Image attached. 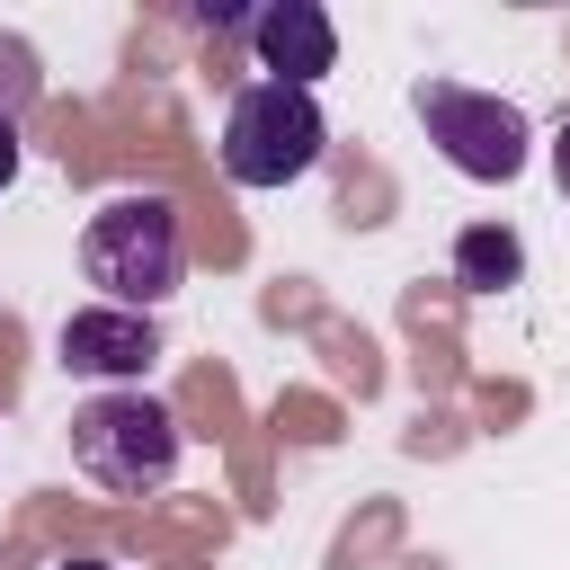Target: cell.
<instances>
[{"label":"cell","instance_id":"6da1fadb","mask_svg":"<svg viewBox=\"0 0 570 570\" xmlns=\"http://www.w3.org/2000/svg\"><path fill=\"white\" fill-rule=\"evenodd\" d=\"M80 267L116 312H151L178 294L187 240H178V205L169 196H107L80 232Z\"/></svg>","mask_w":570,"mask_h":570},{"label":"cell","instance_id":"7a4b0ae2","mask_svg":"<svg viewBox=\"0 0 570 570\" xmlns=\"http://www.w3.org/2000/svg\"><path fill=\"white\" fill-rule=\"evenodd\" d=\"M71 463L98 490L142 499V490H160L178 472V419L160 401H142V392H98V401L71 410Z\"/></svg>","mask_w":570,"mask_h":570},{"label":"cell","instance_id":"3957f363","mask_svg":"<svg viewBox=\"0 0 570 570\" xmlns=\"http://www.w3.org/2000/svg\"><path fill=\"white\" fill-rule=\"evenodd\" d=\"M330 125L312 107V89H285V80H249L223 116V169L240 187H294L312 160H321Z\"/></svg>","mask_w":570,"mask_h":570},{"label":"cell","instance_id":"277c9868","mask_svg":"<svg viewBox=\"0 0 570 570\" xmlns=\"http://www.w3.org/2000/svg\"><path fill=\"white\" fill-rule=\"evenodd\" d=\"M410 107H419L428 142H436V151H445L463 178H490V187H508V178L525 169V151H534V125H525V107H517V98H499V89L419 80V89H410Z\"/></svg>","mask_w":570,"mask_h":570},{"label":"cell","instance_id":"5b68a950","mask_svg":"<svg viewBox=\"0 0 570 570\" xmlns=\"http://www.w3.org/2000/svg\"><path fill=\"white\" fill-rule=\"evenodd\" d=\"M151 356H160V330H151V312L89 303V312H71V321H62V365H71V374L134 383V374H151Z\"/></svg>","mask_w":570,"mask_h":570},{"label":"cell","instance_id":"8992f818","mask_svg":"<svg viewBox=\"0 0 570 570\" xmlns=\"http://www.w3.org/2000/svg\"><path fill=\"white\" fill-rule=\"evenodd\" d=\"M249 45H258V71L285 80V89H312L330 62H338V27L312 9V0H276L249 18Z\"/></svg>","mask_w":570,"mask_h":570},{"label":"cell","instance_id":"52a82bcc","mask_svg":"<svg viewBox=\"0 0 570 570\" xmlns=\"http://www.w3.org/2000/svg\"><path fill=\"white\" fill-rule=\"evenodd\" d=\"M454 276H463L472 294H499V285H517V276H525V249H517V232H508V223H472V232L454 240Z\"/></svg>","mask_w":570,"mask_h":570},{"label":"cell","instance_id":"ba28073f","mask_svg":"<svg viewBox=\"0 0 570 570\" xmlns=\"http://www.w3.org/2000/svg\"><path fill=\"white\" fill-rule=\"evenodd\" d=\"M27 98H36V62H27V45H0V116L18 125Z\"/></svg>","mask_w":570,"mask_h":570},{"label":"cell","instance_id":"9c48e42d","mask_svg":"<svg viewBox=\"0 0 570 570\" xmlns=\"http://www.w3.org/2000/svg\"><path fill=\"white\" fill-rule=\"evenodd\" d=\"M9 178H18V125L0 116V187H9Z\"/></svg>","mask_w":570,"mask_h":570},{"label":"cell","instance_id":"30bf717a","mask_svg":"<svg viewBox=\"0 0 570 570\" xmlns=\"http://www.w3.org/2000/svg\"><path fill=\"white\" fill-rule=\"evenodd\" d=\"M552 178H561V196H570V125L552 134Z\"/></svg>","mask_w":570,"mask_h":570},{"label":"cell","instance_id":"8fae6325","mask_svg":"<svg viewBox=\"0 0 570 570\" xmlns=\"http://www.w3.org/2000/svg\"><path fill=\"white\" fill-rule=\"evenodd\" d=\"M62 570H107V561H62Z\"/></svg>","mask_w":570,"mask_h":570}]
</instances>
